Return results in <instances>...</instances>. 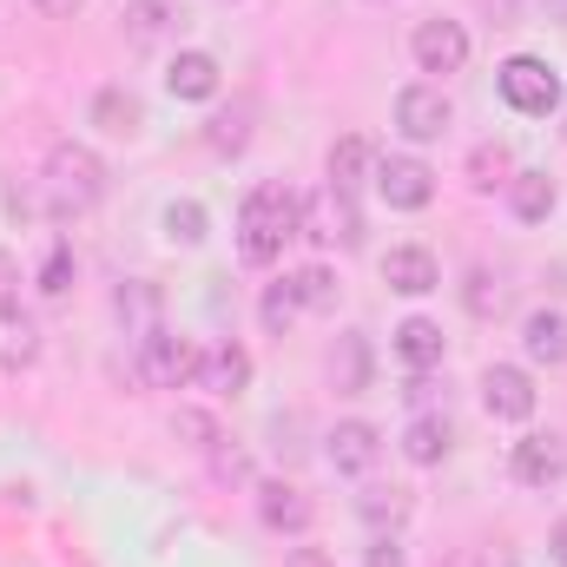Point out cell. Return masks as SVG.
<instances>
[{
	"mask_svg": "<svg viewBox=\"0 0 567 567\" xmlns=\"http://www.w3.org/2000/svg\"><path fill=\"white\" fill-rule=\"evenodd\" d=\"M297 225H303V198H290L284 185H258L238 205V258L245 265H278L284 245L297 238Z\"/></svg>",
	"mask_w": 567,
	"mask_h": 567,
	"instance_id": "obj_1",
	"label": "cell"
},
{
	"mask_svg": "<svg viewBox=\"0 0 567 567\" xmlns=\"http://www.w3.org/2000/svg\"><path fill=\"white\" fill-rule=\"evenodd\" d=\"M40 192H47V212L53 218H80L106 198V165L100 152L80 140H60L47 152V172H40Z\"/></svg>",
	"mask_w": 567,
	"mask_h": 567,
	"instance_id": "obj_2",
	"label": "cell"
},
{
	"mask_svg": "<svg viewBox=\"0 0 567 567\" xmlns=\"http://www.w3.org/2000/svg\"><path fill=\"white\" fill-rule=\"evenodd\" d=\"M495 86H502V100H508L522 120H548V113L561 106V73H555L548 60H535V53H515V60H502Z\"/></svg>",
	"mask_w": 567,
	"mask_h": 567,
	"instance_id": "obj_3",
	"label": "cell"
},
{
	"mask_svg": "<svg viewBox=\"0 0 567 567\" xmlns=\"http://www.w3.org/2000/svg\"><path fill=\"white\" fill-rule=\"evenodd\" d=\"M198 343L192 337H178V330H145L140 337V377L152 390H185V383H198Z\"/></svg>",
	"mask_w": 567,
	"mask_h": 567,
	"instance_id": "obj_4",
	"label": "cell"
},
{
	"mask_svg": "<svg viewBox=\"0 0 567 567\" xmlns=\"http://www.w3.org/2000/svg\"><path fill=\"white\" fill-rule=\"evenodd\" d=\"M297 238H310V245H363V218H357V198L350 192H317V198H303V225H297Z\"/></svg>",
	"mask_w": 567,
	"mask_h": 567,
	"instance_id": "obj_5",
	"label": "cell"
},
{
	"mask_svg": "<svg viewBox=\"0 0 567 567\" xmlns=\"http://www.w3.org/2000/svg\"><path fill=\"white\" fill-rule=\"evenodd\" d=\"M410 53H416L423 73H442V80H449V73L468 66V27H462V20H442V13H435V20H416Z\"/></svg>",
	"mask_w": 567,
	"mask_h": 567,
	"instance_id": "obj_6",
	"label": "cell"
},
{
	"mask_svg": "<svg viewBox=\"0 0 567 567\" xmlns=\"http://www.w3.org/2000/svg\"><path fill=\"white\" fill-rule=\"evenodd\" d=\"M482 410H488L495 423H528V416H535V383H528V370H522V363H488V370H482Z\"/></svg>",
	"mask_w": 567,
	"mask_h": 567,
	"instance_id": "obj_7",
	"label": "cell"
},
{
	"mask_svg": "<svg viewBox=\"0 0 567 567\" xmlns=\"http://www.w3.org/2000/svg\"><path fill=\"white\" fill-rule=\"evenodd\" d=\"M449 126H455V106L442 100V86H403L396 93V133L403 140L429 145V140H442Z\"/></svg>",
	"mask_w": 567,
	"mask_h": 567,
	"instance_id": "obj_8",
	"label": "cell"
},
{
	"mask_svg": "<svg viewBox=\"0 0 567 567\" xmlns=\"http://www.w3.org/2000/svg\"><path fill=\"white\" fill-rule=\"evenodd\" d=\"M508 475H515L522 488H555L567 475V442L561 435H522L515 455H508Z\"/></svg>",
	"mask_w": 567,
	"mask_h": 567,
	"instance_id": "obj_9",
	"label": "cell"
},
{
	"mask_svg": "<svg viewBox=\"0 0 567 567\" xmlns=\"http://www.w3.org/2000/svg\"><path fill=\"white\" fill-rule=\"evenodd\" d=\"M377 192H383L390 212H423L429 198H435V172H429L423 158H383L377 165Z\"/></svg>",
	"mask_w": 567,
	"mask_h": 567,
	"instance_id": "obj_10",
	"label": "cell"
},
{
	"mask_svg": "<svg viewBox=\"0 0 567 567\" xmlns=\"http://www.w3.org/2000/svg\"><path fill=\"white\" fill-rule=\"evenodd\" d=\"M323 442H330V468H337V475H370V468L383 462V429L363 423V416L337 423Z\"/></svg>",
	"mask_w": 567,
	"mask_h": 567,
	"instance_id": "obj_11",
	"label": "cell"
},
{
	"mask_svg": "<svg viewBox=\"0 0 567 567\" xmlns=\"http://www.w3.org/2000/svg\"><path fill=\"white\" fill-rule=\"evenodd\" d=\"M198 383H205L218 403L245 396V390H251V350H245V343H212V350L198 357Z\"/></svg>",
	"mask_w": 567,
	"mask_h": 567,
	"instance_id": "obj_12",
	"label": "cell"
},
{
	"mask_svg": "<svg viewBox=\"0 0 567 567\" xmlns=\"http://www.w3.org/2000/svg\"><path fill=\"white\" fill-rule=\"evenodd\" d=\"M258 515H265V528H278V535H303V528L317 522V502H310L297 482H258Z\"/></svg>",
	"mask_w": 567,
	"mask_h": 567,
	"instance_id": "obj_13",
	"label": "cell"
},
{
	"mask_svg": "<svg viewBox=\"0 0 567 567\" xmlns=\"http://www.w3.org/2000/svg\"><path fill=\"white\" fill-rule=\"evenodd\" d=\"M218 80H225V73H218V60H212L205 47H185V53L165 66L172 100H212V93H218Z\"/></svg>",
	"mask_w": 567,
	"mask_h": 567,
	"instance_id": "obj_14",
	"label": "cell"
},
{
	"mask_svg": "<svg viewBox=\"0 0 567 567\" xmlns=\"http://www.w3.org/2000/svg\"><path fill=\"white\" fill-rule=\"evenodd\" d=\"M383 284L403 290V297H429V290L442 284V271H435V258H429L423 245H396V251L383 258Z\"/></svg>",
	"mask_w": 567,
	"mask_h": 567,
	"instance_id": "obj_15",
	"label": "cell"
},
{
	"mask_svg": "<svg viewBox=\"0 0 567 567\" xmlns=\"http://www.w3.org/2000/svg\"><path fill=\"white\" fill-rule=\"evenodd\" d=\"M93 126H100V133H113V140H140L145 106L126 93V86H100V93H93Z\"/></svg>",
	"mask_w": 567,
	"mask_h": 567,
	"instance_id": "obj_16",
	"label": "cell"
},
{
	"mask_svg": "<svg viewBox=\"0 0 567 567\" xmlns=\"http://www.w3.org/2000/svg\"><path fill=\"white\" fill-rule=\"evenodd\" d=\"M40 357V330L20 303H0V370H27Z\"/></svg>",
	"mask_w": 567,
	"mask_h": 567,
	"instance_id": "obj_17",
	"label": "cell"
},
{
	"mask_svg": "<svg viewBox=\"0 0 567 567\" xmlns=\"http://www.w3.org/2000/svg\"><path fill=\"white\" fill-rule=\"evenodd\" d=\"M522 350L535 357V363H567V317L561 310H528V323H522Z\"/></svg>",
	"mask_w": 567,
	"mask_h": 567,
	"instance_id": "obj_18",
	"label": "cell"
},
{
	"mask_svg": "<svg viewBox=\"0 0 567 567\" xmlns=\"http://www.w3.org/2000/svg\"><path fill=\"white\" fill-rule=\"evenodd\" d=\"M442 350H449L442 323H429V317H403V323H396V357H403L410 370H435Z\"/></svg>",
	"mask_w": 567,
	"mask_h": 567,
	"instance_id": "obj_19",
	"label": "cell"
},
{
	"mask_svg": "<svg viewBox=\"0 0 567 567\" xmlns=\"http://www.w3.org/2000/svg\"><path fill=\"white\" fill-rule=\"evenodd\" d=\"M330 383H337L343 396L370 390V343H363V330H343V337H337V350H330Z\"/></svg>",
	"mask_w": 567,
	"mask_h": 567,
	"instance_id": "obj_20",
	"label": "cell"
},
{
	"mask_svg": "<svg viewBox=\"0 0 567 567\" xmlns=\"http://www.w3.org/2000/svg\"><path fill=\"white\" fill-rule=\"evenodd\" d=\"M555 198H561V192H555L548 172H515V178H508V205H515L522 225H542V218L555 212Z\"/></svg>",
	"mask_w": 567,
	"mask_h": 567,
	"instance_id": "obj_21",
	"label": "cell"
},
{
	"mask_svg": "<svg viewBox=\"0 0 567 567\" xmlns=\"http://www.w3.org/2000/svg\"><path fill=\"white\" fill-rule=\"evenodd\" d=\"M120 20H126V40H133V47H158V40L178 27V7H172V0H126Z\"/></svg>",
	"mask_w": 567,
	"mask_h": 567,
	"instance_id": "obj_22",
	"label": "cell"
},
{
	"mask_svg": "<svg viewBox=\"0 0 567 567\" xmlns=\"http://www.w3.org/2000/svg\"><path fill=\"white\" fill-rule=\"evenodd\" d=\"M290 297H297V310H337V297H343V284L330 265H303V271H290Z\"/></svg>",
	"mask_w": 567,
	"mask_h": 567,
	"instance_id": "obj_23",
	"label": "cell"
},
{
	"mask_svg": "<svg viewBox=\"0 0 567 567\" xmlns=\"http://www.w3.org/2000/svg\"><path fill=\"white\" fill-rule=\"evenodd\" d=\"M449 442H455V435H449L442 416H416V423L403 429V455H410L416 468H435V462L449 455Z\"/></svg>",
	"mask_w": 567,
	"mask_h": 567,
	"instance_id": "obj_24",
	"label": "cell"
},
{
	"mask_svg": "<svg viewBox=\"0 0 567 567\" xmlns=\"http://www.w3.org/2000/svg\"><path fill=\"white\" fill-rule=\"evenodd\" d=\"M363 178H370V140L350 133V140L330 145V185H337V192H357Z\"/></svg>",
	"mask_w": 567,
	"mask_h": 567,
	"instance_id": "obj_25",
	"label": "cell"
},
{
	"mask_svg": "<svg viewBox=\"0 0 567 567\" xmlns=\"http://www.w3.org/2000/svg\"><path fill=\"white\" fill-rule=\"evenodd\" d=\"M357 515H363L377 535H383V528H403V522H410V495H403V488H363V495H357Z\"/></svg>",
	"mask_w": 567,
	"mask_h": 567,
	"instance_id": "obj_26",
	"label": "cell"
},
{
	"mask_svg": "<svg viewBox=\"0 0 567 567\" xmlns=\"http://www.w3.org/2000/svg\"><path fill=\"white\" fill-rule=\"evenodd\" d=\"M508 178H515V158H508V145L482 140L475 152H468V185H475V192H495V185H508Z\"/></svg>",
	"mask_w": 567,
	"mask_h": 567,
	"instance_id": "obj_27",
	"label": "cell"
},
{
	"mask_svg": "<svg viewBox=\"0 0 567 567\" xmlns=\"http://www.w3.org/2000/svg\"><path fill=\"white\" fill-rule=\"evenodd\" d=\"M113 303H120V317H126V323H140V337H145V330H158V290H152L145 278L120 284V297H113Z\"/></svg>",
	"mask_w": 567,
	"mask_h": 567,
	"instance_id": "obj_28",
	"label": "cell"
},
{
	"mask_svg": "<svg viewBox=\"0 0 567 567\" xmlns=\"http://www.w3.org/2000/svg\"><path fill=\"white\" fill-rule=\"evenodd\" d=\"M462 303H468V317H502V303H508V284L495 278V271H468V290H462Z\"/></svg>",
	"mask_w": 567,
	"mask_h": 567,
	"instance_id": "obj_29",
	"label": "cell"
},
{
	"mask_svg": "<svg viewBox=\"0 0 567 567\" xmlns=\"http://www.w3.org/2000/svg\"><path fill=\"white\" fill-rule=\"evenodd\" d=\"M165 238H172V245H205V205L172 198V205H165Z\"/></svg>",
	"mask_w": 567,
	"mask_h": 567,
	"instance_id": "obj_30",
	"label": "cell"
},
{
	"mask_svg": "<svg viewBox=\"0 0 567 567\" xmlns=\"http://www.w3.org/2000/svg\"><path fill=\"white\" fill-rule=\"evenodd\" d=\"M172 429H178L192 449H205V455H218V442H225V435H218V423H212L205 410H178V416H172Z\"/></svg>",
	"mask_w": 567,
	"mask_h": 567,
	"instance_id": "obj_31",
	"label": "cell"
},
{
	"mask_svg": "<svg viewBox=\"0 0 567 567\" xmlns=\"http://www.w3.org/2000/svg\"><path fill=\"white\" fill-rule=\"evenodd\" d=\"M66 290H73V251L53 245L47 265H40V297H66Z\"/></svg>",
	"mask_w": 567,
	"mask_h": 567,
	"instance_id": "obj_32",
	"label": "cell"
},
{
	"mask_svg": "<svg viewBox=\"0 0 567 567\" xmlns=\"http://www.w3.org/2000/svg\"><path fill=\"white\" fill-rule=\"evenodd\" d=\"M290 323H297V297H290V284H271V290H265V330L284 337Z\"/></svg>",
	"mask_w": 567,
	"mask_h": 567,
	"instance_id": "obj_33",
	"label": "cell"
},
{
	"mask_svg": "<svg viewBox=\"0 0 567 567\" xmlns=\"http://www.w3.org/2000/svg\"><path fill=\"white\" fill-rule=\"evenodd\" d=\"M363 567H410V555H403L390 535H377V542H370V555H363Z\"/></svg>",
	"mask_w": 567,
	"mask_h": 567,
	"instance_id": "obj_34",
	"label": "cell"
},
{
	"mask_svg": "<svg viewBox=\"0 0 567 567\" xmlns=\"http://www.w3.org/2000/svg\"><path fill=\"white\" fill-rule=\"evenodd\" d=\"M13 290H20V265L13 251H0V303H13Z\"/></svg>",
	"mask_w": 567,
	"mask_h": 567,
	"instance_id": "obj_35",
	"label": "cell"
},
{
	"mask_svg": "<svg viewBox=\"0 0 567 567\" xmlns=\"http://www.w3.org/2000/svg\"><path fill=\"white\" fill-rule=\"evenodd\" d=\"M403 396H410V403L423 410L429 396H435V383H429V370H410V383H403Z\"/></svg>",
	"mask_w": 567,
	"mask_h": 567,
	"instance_id": "obj_36",
	"label": "cell"
},
{
	"mask_svg": "<svg viewBox=\"0 0 567 567\" xmlns=\"http://www.w3.org/2000/svg\"><path fill=\"white\" fill-rule=\"evenodd\" d=\"M284 567H337V561H330L323 548H290V555H284Z\"/></svg>",
	"mask_w": 567,
	"mask_h": 567,
	"instance_id": "obj_37",
	"label": "cell"
},
{
	"mask_svg": "<svg viewBox=\"0 0 567 567\" xmlns=\"http://www.w3.org/2000/svg\"><path fill=\"white\" fill-rule=\"evenodd\" d=\"M33 7H40V13H73L80 0H33Z\"/></svg>",
	"mask_w": 567,
	"mask_h": 567,
	"instance_id": "obj_38",
	"label": "cell"
},
{
	"mask_svg": "<svg viewBox=\"0 0 567 567\" xmlns=\"http://www.w3.org/2000/svg\"><path fill=\"white\" fill-rule=\"evenodd\" d=\"M555 561L567 567V522H561V528H555Z\"/></svg>",
	"mask_w": 567,
	"mask_h": 567,
	"instance_id": "obj_39",
	"label": "cell"
}]
</instances>
